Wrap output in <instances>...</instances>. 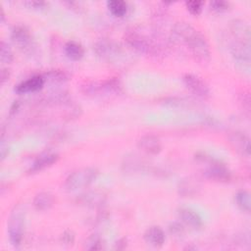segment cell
Instances as JSON below:
<instances>
[{
    "mask_svg": "<svg viewBox=\"0 0 251 251\" xmlns=\"http://www.w3.org/2000/svg\"><path fill=\"white\" fill-rule=\"evenodd\" d=\"M84 248L86 250H100L103 248V240L99 234H91L86 238L84 242Z\"/></svg>",
    "mask_w": 251,
    "mask_h": 251,
    "instance_id": "4316f807",
    "label": "cell"
},
{
    "mask_svg": "<svg viewBox=\"0 0 251 251\" xmlns=\"http://www.w3.org/2000/svg\"><path fill=\"white\" fill-rule=\"evenodd\" d=\"M137 147L148 155H157L162 150V144L160 139L154 134L142 135L137 141Z\"/></svg>",
    "mask_w": 251,
    "mask_h": 251,
    "instance_id": "5bb4252c",
    "label": "cell"
},
{
    "mask_svg": "<svg viewBox=\"0 0 251 251\" xmlns=\"http://www.w3.org/2000/svg\"><path fill=\"white\" fill-rule=\"evenodd\" d=\"M228 142L240 155L250 156V138L241 131H232L228 134Z\"/></svg>",
    "mask_w": 251,
    "mask_h": 251,
    "instance_id": "8fae6325",
    "label": "cell"
},
{
    "mask_svg": "<svg viewBox=\"0 0 251 251\" xmlns=\"http://www.w3.org/2000/svg\"><path fill=\"white\" fill-rule=\"evenodd\" d=\"M230 33L234 41L250 43V26L243 20H233L229 25Z\"/></svg>",
    "mask_w": 251,
    "mask_h": 251,
    "instance_id": "7c38bea8",
    "label": "cell"
},
{
    "mask_svg": "<svg viewBox=\"0 0 251 251\" xmlns=\"http://www.w3.org/2000/svg\"><path fill=\"white\" fill-rule=\"evenodd\" d=\"M204 3L202 1H197V0H192V1H187L185 2V7L187 11L193 15V16H198L202 12Z\"/></svg>",
    "mask_w": 251,
    "mask_h": 251,
    "instance_id": "f546056e",
    "label": "cell"
},
{
    "mask_svg": "<svg viewBox=\"0 0 251 251\" xmlns=\"http://www.w3.org/2000/svg\"><path fill=\"white\" fill-rule=\"evenodd\" d=\"M45 82H50L52 84H61L68 81L71 77L70 74L65 70H49L42 75Z\"/></svg>",
    "mask_w": 251,
    "mask_h": 251,
    "instance_id": "44dd1931",
    "label": "cell"
},
{
    "mask_svg": "<svg viewBox=\"0 0 251 251\" xmlns=\"http://www.w3.org/2000/svg\"><path fill=\"white\" fill-rule=\"evenodd\" d=\"M106 201V195L104 192L99 190L87 191L80 195L78 198V203L80 205L89 207V208H98L101 207Z\"/></svg>",
    "mask_w": 251,
    "mask_h": 251,
    "instance_id": "2e32d148",
    "label": "cell"
},
{
    "mask_svg": "<svg viewBox=\"0 0 251 251\" xmlns=\"http://www.w3.org/2000/svg\"><path fill=\"white\" fill-rule=\"evenodd\" d=\"M24 4L28 8H32L35 10H43L47 6V3L44 1H25Z\"/></svg>",
    "mask_w": 251,
    "mask_h": 251,
    "instance_id": "836d02e7",
    "label": "cell"
},
{
    "mask_svg": "<svg viewBox=\"0 0 251 251\" xmlns=\"http://www.w3.org/2000/svg\"><path fill=\"white\" fill-rule=\"evenodd\" d=\"M125 40L135 52L153 58L163 57L170 44L163 31L155 28L146 30L141 26L129 28L125 34Z\"/></svg>",
    "mask_w": 251,
    "mask_h": 251,
    "instance_id": "6da1fadb",
    "label": "cell"
},
{
    "mask_svg": "<svg viewBox=\"0 0 251 251\" xmlns=\"http://www.w3.org/2000/svg\"><path fill=\"white\" fill-rule=\"evenodd\" d=\"M196 159L208 164V166L203 171V175L205 177L215 181H228L231 178V173L227 169V167L220 163L219 161L214 160L212 157L197 155Z\"/></svg>",
    "mask_w": 251,
    "mask_h": 251,
    "instance_id": "5b68a950",
    "label": "cell"
},
{
    "mask_svg": "<svg viewBox=\"0 0 251 251\" xmlns=\"http://www.w3.org/2000/svg\"><path fill=\"white\" fill-rule=\"evenodd\" d=\"M8 152H9V149H8V146H4L2 144L1 146V159L4 160L6 158V156L8 155Z\"/></svg>",
    "mask_w": 251,
    "mask_h": 251,
    "instance_id": "8d00e7d4",
    "label": "cell"
},
{
    "mask_svg": "<svg viewBox=\"0 0 251 251\" xmlns=\"http://www.w3.org/2000/svg\"><path fill=\"white\" fill-rule=\"evenodd\" d=\"M44 84H45V80H44L42 75H33V76L20 82L15 87V91L18 94L36 92V91L40 90Z\"/></svg>",
    "mask_w": 251,
    "mask_h": 251,
    "instance_id": "9a60e30c",
    "label": "cell"
},
{
    "mask_svg": "<svg viewBox=\"0 0 251 251\" xmlns=\"http://www.w3.org/2000/svg\"><path fill=\"white\" fill-rule=\"evenodd\" d=\"M169 232L176 238L183 237L185 234V227L181 222H172L168 226Z\"/></svg>",
    "mask_w": 251,
    "mask_h": 251,
    "instance_id": "f1b7e54d",
    "label": "cell"
},
{
    "mask_svg": "<svg viewBox=\"0 0 251 251\" xmlns=\"http://www.w3.org/2000/svg\"><path fill=\"white\" fill-rule=\"evenodd\" d=\"M59 159V155L54 152H46L39 155L34 162L32 163L30 169L28 170L29 174H34L37 172H40L50 166H52L54 163H56Z\"/></svg>",
    "mask_w": 251,
    "mask_h": 251,
    "instance_id": "e0dca14e",
    "label": "cell"
},
{
    "mask_svg": "<svg viewBox=\"0 0 251 251\" xmlns=\"http://www.w3.org/2000/svg\"><path fill=\"white\" fill-rule=\"evenodd\" d=\"M99 175L95 168H82L70 174L64 182V188L67 191H75L83 188L94 182Z\"/></svg>",
    "mask_w": 251,
    "mask_h": 251,
    "instance_id": "3957f363",
    "label": "cell"
},
{
    "mask_svg": "<svg viewBox=\"0 0 251 251\" xmlns=\"http://www.w3.org/2000/svg\"><path fill=\"white\" fill-rule=\"evenodd\" d=\"M61 240L63 242V244L65 245H72L75 241V234L72 230H66L65 232H63V234L61 235Z\"/></svg>",
    "mask_w": 251,
    "mask_h": 251,
    "instance_id": "d6a6232c",
    "label": "cell"
},
{
    "mask_svg": "<svg viewBox=\"0 0 251 251\" xmlns=\"http://www.w3.org/2000/svg\"><path fill=\"white\" fill-rule=\"evenodd\" d=\"M200 182L194 177H186L178 184V193L183 197H191L199 192Z\"/></svg>",
    "mask_w": 251,
    "mask_h": 251,
    "instance_id": "d6986e66",
    "label": "cell"
},
{
    "mask_svg": "<svg viewBox=\"0 0 251 251\" xmlns=\"http://www.w3.org/2000/svg\"><path fill=\"white\" fill-rule=\"evenodd\" d=\"M55 202L54 195L48 191H41L37 193L33 198V207L37 211L49 210Z\"/></svg>",
    "mask_w": 251,
    "mask_h": 251,
    "instance_id": "ffe728a7",
    "label": "cell"
},
{
    "mask_svg": "<svg viewBox=\"0 0 251 251\" xmlns=\"http://www.w3.org/2000/svg\"><path fill=\"white\" fill-rule=\"evenodd\" d=\"M64 51L66 56L72 61H79L84 55V49L82 45L74 40L66 42L64 46Z\"/></svg>",
    "mask_w": 251,
    "mask_h": 251,
    "instance_id": "7402d4cb",
    "label": "cell"
},
{
    "mask_svg": "<svg viewBox=\"0 0 251 251\" xmlns=\"http://www.w3.org/2000/svg\"><path fill=\"white\" fill-rule=\"evenodd\" d=\"M229 3L226 1H212L210 2V9L215 13H223L227 11Z\"/></svg>",
    "mask_w": 251,
    "mask_h": 251,
    "instance_id": "4dcf8cb0",
    "label": "cell"
},
{
    "mask_svg": "<svg viewBox=\"0 0 251 251\" xmlns=\"http://www.w3.org/2000/svg\"><path fill=\"white\" fill-rule=\"evenodd\" d=\"M177 215L181 223L190 228L200 229L203 226V221L200 215L191 208L180 207L177 210Z\"/></svg>",
    "mask_w": 251,
    "mask_h": 251,
    "instance_id": "4fadbf2b",
    "label": "cell"
},
{
    "mask_svg": "<svg viewBox=\"0 0 251 251\" xmlns=\"http://www.w3.org/2000/svg\"><path fill=\"white\" fill-rule=\"evenodd\" d=\"M121 88L120 82L117 79L111 78L103 81L91 80L86 81L81 86V91L88 96H101L103 94H110L119 92Z\"/></svg>",
    "mask_w": 251,
    "mask_h": 251,
    "instance_id": "8992f818",
    "label": "cell"
},
{
    "mask_svg": "<svg viewBox=\"0 0 251 251\" xmlns=\"http://www.w3.org/2000/svg\"><path fill=\"white\" fill-rule=\"evenodd\" d=\"M185 46L189 50L191 56L200 63H207L211 59V49L206 37L198 30L188 37Z\"/></svg>",
    "mask_w": 251,
    "mask_h": 251,
    "instance_id": "277c9868",
    "label": "cell"
},
{
    "mask_svg": "<svg viewBox=\"0 0 251 251\" xmlns=\"http://www.w3.org/2000/svg\"><path fill=\"white\" fill-rule=\"evenodd\" d=\"M230 53L233 59L243 68L249 69L251 61L250 43H244L239 41H232L230 45Z\"/></svg>",
    "mask_w": 251,
    "mask_h": 251,
    "instance_id": "30bf717a",
    "label": "cell"
},
{
    "mask_svg": "<svg viewBox=\"0 0 251 251\" xmlns=\"http://www.w3.org/2000/svg\"><path fill=\"white\" fill-rule=\"evenodd\" d=\"M182 82L198 98L208 99L211 96L209 85L196 75L184 74L182 75Z\"/></svg>",
    "mask_w": 251,
    "mask_h": 251,
    "instance_id": "9c48e42d",
    "label": "cell"
},
{
    "mask_svg": "<svg viewBox=\"0 0 251 251\" xmlns=\"http://www.w3.org/2000/svg\"><path fill=\"white\" fill-rule=\"evenodd\" d=\"M93 49L99 58L108 62H115L123 55L122 46L119 43L107 38H102L96 41Z\"/></svg>",
    "mask_w": 251,
    "mask_h": 251,
    "instance_id": "52a82bcc",
    "label": "cell"
},
{
    "mask_svg": "<svg viewBox=\"0 0 251 251\" xmlns=\"http://www.w3.org/2000/svg\"><path fill=\"white\" fill-rule=\"evenodd\" d=\"M13 42L25 53L33 54L36 50L35 42L29 30L24 25H16L11 32Z\"/></svg>",
    "mask_w": 251,
    "mask_h": 251,
    "instance_id": "ba28073f",
    "label": "cell"
},
{
    "mask_svg": "<svg viewBox=\"0 0 251 251\" xmlns=\"http://www.w3.org/2000/svg\"><path fill=\"white\" fill-rule=\"evenodd\" d=\"M14 59L13 51L10 45L4 40L0 43V60L2 64H10Z\"/></svg>",
    "mask_w": 251,
    "mask_h": 251,
    "instance_id": "83f0119b",
    "label": "cell"
},
{
    "mask_svg": "<svg viewBox=\"0 0 251 251\" xmlns=\"http://www.w3.org/2000/svg\"><path fill=\"white\" fill-rule=\"evenodd\" d=\"M143 167H144L143 163L135 155L126 157L125 161L123 163V168L126 172H137V171L142 170Z\"/></svg>",
    "mask_w": 251,
    "mask_h": 251,
    "instance_id": "d4e9b609",
    "label": "cell"
},
{
    "mask_svg": "<svg viewBox=\"0 0 251 251\" xmlns=\"http://www.w3.org/2000/svg\"><path fill=\"white\" fill-rule=\"evenodd\" d=\"M238 101H239V104L240 106L242 107V109L246 112V113H250V108H251V103H250V95L248 92H245L243 91L240 95H239V98H238Z\"/></svg>",
    "mask_w": 251,
    "mask_h": 251,
    "instance_id": "1f68e13d",
    "label": "cell"
},
{
    "mask_svg": "<svg viewBox=\"0 0 251 251\" xmlns=\"http://www.w3.org/2000/svg\"><path fill=\"white\" fill-rule=\"evenodd\" d=\"M235 203L237 207L245 213H249L251 210V199H250V193L247 190L241 189L238 190L235 194Z\"/></svg>",
    "mask_w": 251,
    "mask_h": 251,
    "instance_id": "603a6c76",
    "label": "cell"
},
{
    "mask_svg": "<svg viewBox=\"0 0 251 251\" xmlns=\"http://www.w3.org/2000/svg\"><path fill=\"white\" fill-rule=\"evenodd\" d=\"M107 7L110 13L118 18H122L127 13V4L125 1L111 0L107 2Z\"/></svg>",
    "mask_w": 251,
    "mask_h": 251,
    "instance_id": "cb8c5ba5",
    "label": "cell"
},
{
    "mask_svg": "<svg viewBox=\"0 0 251 251\" xmlns=\"http://www.w3.org/2000/svg\"><path fill=\"white\" fill-rule=\"evenodd\" d=\"M10 77V72L7 68H3L1 71V82L4 83Z\"/></svg>",
    "mask_w": 251,
    "mask_h": 251,
    "instance_id": "e575fe53",
    "label": "cell"
},
{
    "mask_svg": "<svg viewBox=\"0 0 251 251\" xmlns=\"http://www.w3.org/2000/svg\"><path fill=\"white\" fill-rule=\"evenodd\" d=\"M126 243H127V240L124 237V238H121L119 239L117 242H116V246L115 248L116 249H125L126 247Z\"/></svg>",
    "mask_w": 251,
    "mask_h": 251,
    "instance_id": "d590c367",
    "label": "cell"
},
{
    "mask_svg": "<svg viewBox=\"0 0 251 251\" xmlns=\"http://www.w3.org/2000/svg\"><path fill=\"white\" fill-rule=\"evenodd\" d=\"M25 214V206L23 204H17L12 209L8 219L7 231L9 240L16 248L21 246L24 238Z\"/></svg>",
    "mask_w": 251,
    "mask_h": 251,
    "instance_id": "7a4b0ae2",
    "label": "cell"
},
{
    "mask_svg": "<svg viewBox=\"0 0 251 251\" xmlns=\"http://www.w3.org/2000/svg\"><path fill=\"white\" fill-rule=\"evenodd\" d=\"M143 238L148 244L154 247H161L165 243L166 236H165L164 230L160 226H154L148 227L145 230L143 234Z\"/></svg>",
    "mask_w": 251,
    "mask_h": 251,
    "instance_id": "ac0fdd59",
    "label": "cell"
},
{
    "mask_svg": "<svg viewBox=\"0 0 251 251\" xmlns=\"http://www.w3.org/2000/svg\"><path fill=\"white\" fill-rule=\"evenodd\" d=\"M164 104L175 108H186L193 105V101L183 97H169L164 99Z\"/></svg>",
    "mask_w": 251,
    "mask_h": 251,
    "instance_id": "484cf974",
    "label": "cell"
}]
</instances>
